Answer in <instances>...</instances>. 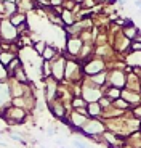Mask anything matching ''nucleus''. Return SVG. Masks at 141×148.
I'll return each mask as SVG.
<instances>
[{"label":"nucleus","mask_w":141,"mask_h":148,"mask_svg":"<svg viewBox=\"0 0 141 148\" xmlns=\"http://www.w3.org/2000/svg\"><path fill=\"white\" fill-rule=\"evenodd\" d=\"M133 48H135V50H138V48H141V44H133Z\"/></svg>","instance_id":"nucleus-13"},{"label":"nucleus","mask_w":141,"mask_h":148,"mask_svg":"<svg viewBox=\"0 0 141 148\" xmlns=\"http://www.w3.org/2000/svg\"><path fill=\"white\" fill-rule=\"evenodd\" d=\"M79 48H80V42H79L77 39H72V40H69V52H70V53H77Z\"/></svg>","instance_id":"nucleus-2"},{"label":"nucleus","mask_w":141,"mask_h":148,"mask_svg":"<svg viewBox=\"0 0 141 148\" xmlns=\"http://www.w3.org/2000/svg\"><path fill=\"white\" fill-rule=\"evenodd\" d=\"M74 145H75V147H77V148H85V147H83V145H80V143H77V142H75V143H74Z\"/></svg>","instance_id":"nucleus-14"},{"label":"nucleus","mask_w":141,"mask_h":148,"mask_svg":"<svg viewBox=\"0 0 141 148\" xmlns=\"http://www.w3.org/2000/svg\"><path fill=\"white\" fill-rule=\"evenodd\" d=\"M60 3V0H53V5H58Z\"/></svg>","instance_id":"nucleus-15"},{"label":"nucleus","mask_w":141,"mask_h":148,"mask_svg":"<svg viewBox=\"0 0 141 148\" xmlns=\"http://www.w3.org/2000/svg\"><path fill=\"white\" fill-rule=\"evenodd\" d=\"M115 105H117V106H120V108L128 106V103H125V101H122V100H117V101H115Z\"/></svg>","instance_id":"nucleus-9"},{"label":"nucleus","mask_w":141,"mask_h":148,"mask_svg":"<svg viewBox=\"0 0 141 148\" xmlns=\"http://www.w3.org/2000/svg\"><path fill=\"white\" fill-rule=\"evenodd\" d=\"M5 74H7V71H5V68L2 66V63H0V79L5 77Z\"/></svg>","instance_id":"nucleus-10"},{"label":"nucleus","mask_w":141,"mask_h":148,"mask_svg":"<svg viewBox=\"0 0 141 148\" xmlns=\"http://www.w3.org/2000/svg\"><path fill=\"white\" fill-rule=\"evenodd\" d=\"M35 48H37L39 52H43V44H39V45H35Z\"/></svg>","instance_id":"nucleus-12"},{"label":"nucleus","mask_w":141,"mask_h":148,"mask_svg":"<svg viewBox=\"0 0 141 148\" xmlns=\"http://www.w3.org/2000/svg\"><path fill=\"white\" fill-rule=\"evenodd\" d=\"M43 56L47 60L53 58V56H55V50H53V48H45V50H43Z\"/></svg>","instance_id":"nucleus-6"},{"label":"nucleus","mask_w":141,"mask_h":148,"mask_svg":"<svg viewBox=\"0 0 141 148\" xmlns=\"http://www.w3.org/2000/svg\"><path fill=\"white\" fill-rule=\"evenodd\" d=\"M16 77H18L19 81H26V76L22 74V71H21V69H18V73H16Z\"/></svg>","instance_id":"nucleus-7"},{"label":"nucleus","mask_w":141,"mask_h":148,"mask_svg":"<svg viewBox=\"0 0 141 148\" xmlns=\"http://www.w3.org/2000/svg\"><path fill=\"white\" fill-rule=\"evenodd\" d=\"M100 111H101V105H96V103L88 105V113H90L92 116H96Z\"/></svg>","instance_id":"nucleus-3"},{"label":"nucleus","mask_w":141,"mask_h":148,"mask_svg":"<svg viewBox=\"0 0 141 148\" xmlns=\"http://www.w3.org/2000/svg\"><path fill=\"white\" fill-rule=\"evenodd\" d=\"M101 68H103V63L101 61H95V63H92V68H87V71L90 74H93V73H96V71H101Z\"/></svg>","instance_id":"nucleus-4"},{"label":"nucleus","mask_w":141,"mask_h":148,"mask_svg":"<svg viewBox=\"0 0 141 148\" xmlns=\"http://www.w3.org/2000/svg\"><path fill=\"white\" fill-rule=\"evenodd\" d=\"M53 113H55V116H56V118H63V114H64V108L58 105V106H55V108H53Z\"/></svg>","instance_id":"nucleus-5"},{"label":"nucleus","mask_w":141,"mask_h":148,"mask_svg":"<svg viewBox=\"0 0 141 148\" xmlns=\"http://www.w3.org/2000/svg\"><path fill=\"white\" fill-rule=\"evenodd\" d=\"M63 73H64V61H63V60H60V61H58V63L55 64V69H53V74L56 76V79H61Z\"/></svg>","instance_id":"nucleus-1"},{"label":"nucleus","mask_w":141,"mask_h":148,"mask_svg":"<svg viewBox=\"0 0 141 148\" xmlns=\"http://www.w3.org/2000/svg\"><path fill=\"white\" fill-rule=\"evenodd\" d=\"M83 100H80V98H77V100H74V106H77V108H80V106H83Z\"/></svg>","instance_id":"nucleus-8"},{"label":"nucleus","mask_w":141,"mask_h":148,"mask_svg":"<svg viewBox=\"0 0 141 148\" xmlns=\"http://www.w3.org/2000/svg\"><path fill=\"white\" fill-rule=\"evenodd\" d=\"M13 58V55H3L2 56V60H3V61H7V60H11Z\"/></svg>","instance_id":"nucleus-11"}]
</instances>
